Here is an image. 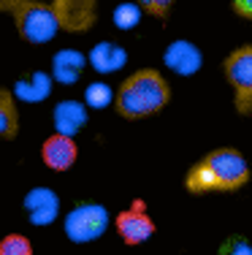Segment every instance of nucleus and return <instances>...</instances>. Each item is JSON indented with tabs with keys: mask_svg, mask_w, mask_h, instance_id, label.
Masks as SVG:
<instances>
[{
	"mask_svg": "<svg viewBox=\"0 0 252 255\" xmlns=\"http://www.w3.org/2000/svg\"><path fill=\"white\" fill-rule=\"evenodd\" d=\"M250 182V163L233 147H217L206 152L184 177L187 193H231Z\"/></svg>",
	"mask_w": 252,
	"mask_h": 255,
	"instance_id": "f257e3e1",
	"label": "nucleus"
},
{
	"mask_svg": "<svg viewBox=\"0 0 252 255\" xmlns=\"http://www.w3.org/2000/svg\"><path fill=\"white\" fill-rule=\"evenodd\" d=\"M168 101H171V87H168L166 76L160 71L141 68L119 84L114 106H117L119 117L125 120H144L163 112Z\"/></svg>",
	"mask_w": 252,
	"mask_h": 255,
	"instance_id": "f03ea898",
	"label": "nucleus"
},
{
	"mask_svg": "<svg viewBox=\"0 0 252 255\" xmlns=\"http://www.w3.org/2000/svg\"><path fill=\"white\" fill-rule=\"evenodd\" d=\"M0 8L14 16L19 35L30 44H46L60 30L55 5L44 0H0Z\"/></svg>",
	"mask_w": 252,
	"mask_h": 255,
	"instance_id": "7ed1b4c3",
	"label": "nucleus"
},
{
	"mask_svg": "<svg viewBox=\"0 0 252 255\" xmlns=\"http://www.w3.org/2000/svg\"><path fill=\"white\" fill-rule=\"evenodd\" d=\"M225 76L233 87V106L242 117L252 114V44L239 46L223 63Z\"/></svg>",
	"mask_w": 252,
	"mask_h": 255,
	"instance_id": "20e7f679",
	"label": "nucleus"
},
{
	"mask_svg": "<svg viewBox=\"0 0 252 255\" xmlns=\"http://www.w3.org/2000/svg\"><path fill=\"white\" fill-rule=\"evenodd\" d=\"M65 236L74 245H87L95 242L106 228H109V209L100 204H79L65 215L63 220Z\"/></svg>",
	"mask_w": 252,
	"mask_h": 255,
	"instance_id": "39448f33",
	"label": "nucleus"
},
{
	"mask_svg": "<svg viewBox=\"0 0 252 255\" xmlns=\"http://www.w3.org/2000/svg\"><path fill=\"white\" fill-rule=\"evenodd\" d=\"M60 30L65 33H87L98 19V3L95 0H52Z\"/></svg>",
	"mask_w": 252,
	"mask_h": 255,
	"instance_id": "423d86ee",
	"label": "nucleus"
},
{
	"mask_svg": "<svg viewBox=\"0 0 252 255\" xmlns=\"http://www.w3.org/2000/svg\"><path fill=\"white\" fill-rule=\"evenodd\" d=\"M117 234L122 236L125 245H141L149 236L155 234V223L147 215V206L144 201H133V206L117 215Z\"/></svg>",
	"mask_w": 252,
	"mask_h": 255,
	"instance_id": "0eeeda50",
	"label": "nucleus"
},
{
	"mask_svg": "<svg viewBox=\"0 0 252 255\" xmlns=\"http://www.w3.org/2000/svg\"><path fill=\"white\" fill-rule=\"evenodd\" d=\"M163 63H166V68H171L173 74H179V76H193L201 71L203 54L195 44L179 38V41H171V44H168V49L163 54Z\"/></svg>",
	"mask_w": 252,
	"mask_h": 255,
	"instance_id": "6e6552de",
	"label": "nucleus"
},
{
	"mask_svg": "<svg viewBox=\"0 0 252 255\" xmlns=\"http://www.w3.org/2000/svg\"><path fill=\"white\" fill-rule=\"evenodd\" d=\"M41 157H44V163L52 168V171H65V168H71L76 163V157H79V147H76V141L71 136H49L44 141V147H41Z\"/></svg>",
	"mask_w": 252,
	"mask_h": 255,
	"instance_id": "1a4fd4ad",
	"label": "nucleus"
},
{
	"mask_svg": "<svg viewBox=\"0 0 252 255\" xmlns=\"http://www.w3.org/2000/svg\"><path fill=\"white\" fill-rule=\"evenodd\" d=\"M25 209L33 226H49V223H55V217L60 212L57 193L49 190V187H33L25 198Z\"/></svg>",
	"mask_w": 252,
	"mask_h": 255,
	"instance_id": "9d476101",
	"label": "nucleus"
},
{
	"mask_svg": "<svg viewBox=\"0 0 252 255\" xmlns=\"http://www.w3.org/2000/svg\"><path fill=\"white\" fill-rule=\"evenodd\" d=\"M87 123V106L79 101H63L57 103L55 109V128L60 136H71L74 138V133L79 130V128Z\"/></svg>",
	"mask_w": 252,
	"mask_h": 255,
	"instance_id": "9b49d317",
	"label": "nucleus"
},
{
	"mask_svg": "<svg viewBox=\"0 0 252 255\" xmlns=\"http://www.w3.org/2000/svg\"><path fill=\"white\" fill-rule=\"evenodd\" d=\"M84 65H87V57L82 52H74V49H63L52 57V74H55L57 82L63 84H74L79 82Z\"/></svg>",
	"mask_w": 252,
	"mask_h": 255,
	"instance_id": "f8f14e48",
	"label": "nucleus"
},
{
	"mask_svg": "<svg viewBox=\"0 0 252 255\" xmlns=\"http://www.w3.org/2000/svg\"><path fill=\"white\" fill-rule=\"evenodd\" d=\"M125 60H128V52L117 44H106V41L89 52V63L98 74H114L125 65Z\"/></svg>",
	"mask_w": 252,
	"mask_h": 255,
	"instance_id": "ddd939ff",
	"label": "nucleus"
},
{
	"mask_svg": "<svg viewBox=\"0 0 252 255\" xmlns=\"http://www.w3.org/2000/svg\"><path fill=\"white\" fill-rule=\"evenodd\" d=\"M19 130V114H16V103L11 90H0V133L3 138H14Z\"/></svg>",
	"mask_w": 252,
	"mask_h": 255,
	"instance_id": "4468645a",
	"label": "nucleus"
},
{
	"mask_svg": "<svg viewBox=\"0 0 252 255\" xmlns=\"http://www.w3.org/2000/svg\"><path fill=\"white\" fill-rule=\"evenodd\" d=\"M141 19V5L139 3H119L114 8V25L119 30H133Z\"/></svg>",
	"mask_w": 252,
	"mask_h": 255,
	"instance_id": "2eb2a0df",
	"label": "nucleus"
},
{
	"mask_svg": "<svg viewBox=\"0 0 252 255\" xmlns=\"http://www.w3.org/2000/svg\"><path fill=\"white\" fill-rule=\"evenodd\" d=\"M0 255H33V245L22 234H8L0 242Z\"/></svg>",
	"mask_w": 252,
	"mask_h": 255,
	"instance_id": "dca6fc26",
	"label": "nucleus"
},
{
	"mask_svg": "<svg viewBox=\"0 0 252 255\" xmlns=\"http://www.w3.org/2000/svg\"><path fill=\"white\" fill-rule=\"evenodd\" d=\"M84 101H87L89 109H103V106H109V103H111V90H109V84H100V82L89 84L87 93H84Z\"/></svg>",
	"mask_w": 252,
	"mask_h": 255,
	"instance_id": "f3484780",
	"label": "nucleus"
},
{
	"mask_svg": "<svg viewBox=\"0 0 252 255\" xmlns=\"http://www.w3.org/2000/svg\"><path fill=\"white\" fill-rule=\"evenodd\" d=\"M19 95L25 101H41V98H46L49 95V79L46 76H35V84H19Z\"/></svg>",
	"mask_w": 252,
	"mask_h": 255,
	"instance_id": "a211bd4d",
	"label": "nucleus"
},
{
	"mask_svg": "<svg viewBox=\"0 0 252 255\" xmlns=\"http://www.w3.org/2000/svg\"><path fill=\"white\" fill-rule=\"evenodd\" d=\"M220 255H252V245L244 236H231L228 242H223Z\"/></svg>",
	"mask_w": 252,
	"mask_h": 255,
	"instance_id": "6ab92c4d",
	"label": "nucleus"
},
{
	"mask_svg": "<svg viewBox=\"0 0 252 255\" xmlns=\"http://www.w3.org/2000/svg\"><path fill=\"white\" fill-rule=\"evenodd\" d=\"M136 3L141 5V11H147V14H152V16L166 19L168 11H171V5L176 3V0H136Z\"/></svg>",
	"mask_w": 252,
	"mask_h": 255,
	"instance_id": "aec40b11",
	"label": "nucleus"
},
{
	"mask_svg": "<svg viewBox=\"0 0 252 255\" xmlns=\"http://www.w3.org/2000/svg\"><path fill=\"white\" fill-rule=\"evenodd\" d=\"M233 11H236L239 16H244V19H252V0H231Z\"/></svg>",
	"mask_w": 252,
	"mask_h": 255,
	"instance_id": "412c9836",
	"label": "nucleus"
}]
</instances>
